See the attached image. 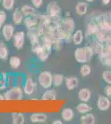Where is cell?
<instances>
[{
	"label": "cell",
	"instance_id": "obj_34",
	"mask_svg": "<svg viewBox=\"0 0 111 124\" xmlns=\"http://www.w3.org/2000/svg\"><path fill=\"white\" fill-rule=\"evenodd\" d=\"M7 21V13L5 10H0V30L3 27Z\"/></svg>",
	"mask_w": 111,
	"mask_h": 124
},
{
	"label": "cell",
	"instance_id": "obj_18",
	"mask_svg": "<svg viewBox=\"0 0 111 124\" xmlns=\"http://www.w3.org/2000/svg\"><path fill=\"white\" fill-rule=\"evenodd\" d=\"M24 16L22 13V12L20 11L18 8H15L13 12V15H12V21H13V25L18 26L21 25L22 23H23L24 21Z\"/></svg>",
	"mask_w": 111,
	"mask_h": 124
},
{
	"label": "cell",
	"instance_id": "obj_39",
	"mask_svg": "<svg viewBox=\"0 0 111 124\" xmlns=\"http://www.w3.org/2000/svg\"><path fill=\"white\" fill-rule=\"evenodd\" d=\"M104 92L109 99H111V85L105 86V87H104Z\"/></svg>",
	"mask_w": 111,
	"mask_h": 124
},
{
	"label": "cell",
	"instance_id": "obj_14",
	"mask_svg": "<svg viewBox=\"0 0 111 124\" xmlns=\"http://www.w3.org/2000/svg\"><path fill=\"white\" fill-rule=\"evenodd\" d=\"M65 86L67 90H75L79 85V79L77 77L69 76L65 78Z\"/></svg>",
	"mask_w": 111,
	"mask_h": 124
},
{
	"label": "cell",
	"instance_id": "obj_2",
	"mask_svg": "<svg viewBox=\"0 0 111 124\" xmlns=\"http://www.w3.org/2000/svg\"><path fill=\"white\" fill-rule=\"evenodd\" d=\"M94 55L90 46L78 47L74 51V58L79 64H85L91 61Z\"/></svg>",
	"mask_w": 111,
	"mask_h": 124
},
{
	"label": "cell",
	"instance_id": "obj_1",
	"mask_svg": "<svg viewBox=\"0 0 111 124\" xmlns=\"http://www.w3.org/2000/svg\"><path fill=\"white\" fill-rule=\"evenodd\" d=\"M76 23L71 17H66L62 18L58 25V35L63 42L69 43L72 41V34L75 31Z\"/></svg>",
	"mask_w": 111,
	"mask_h": 124
},
{
	"label": "cell",
	"instance_id": "obj_16",
	"mask_svg": "<svg viewBox=\"0 0 111 124\" xmlns=\"http://www.w3.org/2000/svg\"><path fill=\"white\" fill-rule=\"evenodd\" d=\"M26 35H27V37L28 40H29L31 45L40 42L42 40V37H40V35L38 34L37 29L27 30V32Z\"/></svg>",
	"mask_w": 111,
	"mask_h": 124
},
{
	"label": "cell",
	"instance_id": "obj_33",
	"mask_svg": "<svg viewBox=\"0 0 111 124\" xmlns=\"http://www.w3.org/2000/svg\"><path fill=\"white\" fill-rule=\"evenodd\" d=\"M7 85H8V88H11L16 85V75H14L13 74L8 75Z\"/></svg>",
	"mask_w": 111,
	"mask_h": 124
},
{
	"label": "cell",
	"instance_id": "obj_29",
	"mask_svg": "<svg viewBox=\"0 0 111 124\" xmlns=\"http://www.w3.org/2000/svg\"><path fill=\"white\" fill-rule=\"evenodd\" d=\"M65 82V76L61 74H54L53 75V86L56 88L60 87Z\"/></svg>",
	"mask_w": 111,
	"mask_h": 124
},
{
	"label": "cell",
	"instance_id": "obj_42",
	"mask_svg": "<svg viewBox=\"0 0 111 124\" xmlns=\"http://www.w3.org/2000/svg\"><path fill=\"white\" fill-rule=\"evenodd\" d=\"M110 0H102V3L104 5H108L110 3Z\"/></svg>",
	"mask_w": 111,
	"mask_h": 124
},
{
	"label": "cell",
	"instance_id": "obj_25",
	"mask_svg": "<svg viewBox=\"0 0 111 124\" xmlns=\"http://www.w3.org/2000/svg\"><path fill=\"white\" fill-rule=\"evenodd\" d=\"M11 120L13 124H23L25 123V116L22 113H12Z\"/></svg>",
	"mask_w": 111,
	"mask_h": 124
},
{
	"label": "cell",
	"instance_id": "obj_7",
	"mask_svg": "<svg viewBox=\"0 0 111 124\" xmlns=\"http://www.w3.org/2000/svg\"><path fill=\"white\" fill-rule=\"evenodd\" d=\"M22 88L23 89L24 94L30 96L33 94L34 92L37 89V82L34 80V79L32 76H27Z\"/></svg>",
	"mask_w": 111,
	"mask_h": 124
},
{
	"label": "cell",
	"instance_id": "obj_8",
	"mask_svg": "<svg viewBox=\"0 0 111 124\" xmlns=\"http://www.w3.org/2000/svg\"><path fill=\"white\" fill-rule=\"evenodd\" d=\"M60 13H61L60 6L56 1L50 2L46 6V14L51 18L59 17V16H60Z\"/></svg>",
	"mask_w": 111,
	"mask_h": 124
},
{
	"label": "cell",
	"instance_id": "obj_24",
	"mask_svg": "<svg viewBox=\"0 0 111 124\" xmlns=\"http://www.w3.org/2000/svg\"><path fill=\"white\" fill-rule=\"evenodd\" d=\"M76 109L80 114H85V113H90L92 110V108L86 102H81V103H80L76 106Z\"/></svg>",
	"mask_w": 111,
	"mask_h": 124
},
{
	"label": "cell",
	"instance_id": "obj_5",
	"mask_svg": "<svg viewBox=\"0 0 111 124\" xmlns=\"http://www.w3.org/2000/svg\"><path fill=\"white\" fill-rule=\"evenodd\" d=\"M51 51H52L51 45L42 41L41 46H40L38 51L35 55L40 61L44 62L49 58L50 55H51Z\"/></svg>",
	"mask_w": 111,
	"mask_h": 124
},
{
	"label": "cell",
	"instance_id": "obj_48",
	"mask_svg": "<svg viewBox=\"0 0 111 124\" xmlns=\"http://www.w3.org/2000/svg\"><path fill=\"white\" fill-rule=\"evenodd\" d=\"M2 3V0H0V3Z\"/></svg>",
	"mask_w": 111,
	"mask_h": 124
},
{
	"label": "cell",
	"instance_id": "obj_6",
	"mask_svg": "<svg viewBox=\"0 0 111 124\" xmlns=\"http://www.w3.org/2000/svg\"><path fill=\"white\" fill-rule=\"evenodd\" d=\"M13 47L17 51H21L23 49L26 41V33L23 31H19L14 33L13 37Z\"/></svg>",
	"mask_w": 111,
	"mask_h": 124
},
{
	"label": "cell",
	"instance_id": "obj_41",
	"mask_svg": "<svg viewBox=\"0 0 111 124\" xmlns=\"http://www.w3.org/2000/svg\"><path fill=\"white\" fill-rule=\"evenodd\" d=\"M8 88V85L7 84H4V85H0V91H3V90H6Z\"/></svg>",
	"mask_w": 111,
	"mask_h": 124
},
{
	"label": "cell",
	"instance_id": "obj_44",
	"mask_svg": "<svg viewBox=\"0 0 111 124\" xmlns=\"http://www.w3.org/2000/svg\"><path fill=\"white\" fill-rule=\"evenodd\" d=\"M5 100V97L3 93H0V101H3Z\"/></svg>",
	"mask_w": 111,
	"mask_h": 124
},
{
	"label": "cell",
	"instance_id": "obj_11",
	"mask_svg": "<svg viewBox=\"0 0 111 124\" xmlns=\"http://www.w3.org/2000/svg\"><path fill=\"white\" fill-rule=\"evenodd\" d=\"M47 119L48 116L45 113H33L29 116V121L32 123H44Z\"/></svg>",
	"mask_w": 111,
	"mask_h": 124
},
{
	"label": "cell",
	"instance_id": "obj_9",
	"mask_svg": "<svg viewBox=\"0 0 111 124\" xmlns=\"http://www.w3.org/2000/svg\"><path fill=\"white\" fill-rule=\"evenodd\" d=\"M14 33H15V28H14V26L11 23L4 24L1 29L2 37L5 41H11L13 37Z\"/></svg>",
	"mask_w": 111,
	"mask_h": 124
},
{
	"label": "cell",
	"instance_id": "obj_40",
	"mask_svg": "<svg viewBox=\"0 0 111 124\" xmlns=\"http://www.w3.org/2000/svg\"><path fill=\"white\" fill-rule=\"evenodd\" d=\"M62 123H63L62 119H56L52 122V124H62Z\"/></svg>",
	"mask_w": 111,
	"mask_h": 124
},
{
	"label": "cell",
	"instance_id": "obj_10",
	"mask_svg": "<svg viewBox=\"0 0 111 124\" xmlns=\"http://www.w3.org/2000/svg\"><path fill=\"white\" fill-rule=\"evenodd\" d=\"M100 30V26H99L98 23L96 22L95 19H94L93 21H90L88 23L87 27H86V32H85V37L89 38V37H94L96 33Z\"/></svg>",
	"mask_w": 111,
	"mask_h": 124
},
{
	"label": "cell",
	"instance_id": "obj_35",
	"mask_svg": "<svg viewBox=\"0 0 111 124\" xmlns=\"http://www.w3.org/2000/svg\"><path fill=\"white\" fill-rule=\"evenodd\" d=\"M102 78L109 85H111V70H105L103 72L102 74Z\"/></svg>",
	"mask_w": 111,
	"mask_h": 124
},
{
	"label": "cell",
	"instance_id": "obj_27",
	"mask_svg": "<svg viewBox=\"0 0 111 124\" xmlns=\"http://www.w3.org/2000/svg\"><path fill=\"white\" fill-rule=\"evenodd\" d=\"M90 47L92 49V51L94 53V55H99L103 52V49H104V45L103 43L100 42V41H92L91 44H90Z\"/></svg>",
	"mask_w": 111,
	"mask_h": 124
},
{
	"label": "cell",
	"instance_id": "obj_45",
	"mask_svg": "<svg viewBox=\"0 0 111 124\" xmlns=\"http://www.w3.org/2000/svg\"><path fill=\"white\" fill-rule=\"evenodd\" d=\"M85 1L86 3H93L94 0H85Z\"/></svg>",
	"mask_w": 111,
	"mask_h": 124
},
{
	"label": "cell",
	"instance_id": "obj_13",
	"mask_svg": "<svg viewBox=\"0 0 111 124\" xmlns=\"http://www.w3.org/2000/svg\"><path fill=\"white\" fill-rule=\"evenodd\" d=\"M97 108L100 111H106L110 107V101L107 96H100L97 99Z\"/></svg>",
	"mask_w": 111,
	"mask_h": 124
},
{
	"label": "cell",
	"instance_id": "obj_20",
	"mask_svg": "<svg viewBox=\"0 0 111 124\" xmlns=\"http://www.w3.org/2000/svg\"><path fill=\"white\" fill-rule=\"evenodd\" d=\"M84 32L82 30L78 29L72 34V42L76 46H80L84 41Z\"/></svg>",
	"mask_w": 111,
	"mask_h": 124
},
{
	"label": "cell",
	"instance_id": "obj_49",
	"mask_svg": "<svg viewBox=\"0 0 111 124\" xmlns=\"http://www.w3.org/2000/svg\"><path fill=\"white\" fill-rule=\"evenodd\" d=\"M110 15H111V13H110Z\"/></svg>",
	"mask_w": 111,
	"mask_h": 124
},
{
	"label": "cell",
	"instance_id": "obj_15",
	"mask_svg": "<svg viewBox=\"0 0 111 124\" xmlns=\"http://www.w3.org/2000/svg\"><path fill=\"white\" fill-rule=\"evenodd\" d=\"M60 117L62 121L64 122H71L75 118V112L70 108H65L60 112Z\"/></svg>",
	"mask_w": 111,
	"mask_h": 124
},
{
	"label": "cell",
	"instance_id": "obj_4",
	"mask_svg": "<svg viewBox=\"0 0 111 124\" xmlns=\"http://www.w3.org/2000/svg\"><path fill=\"white\" fill-rule=\"evenodd\" d=\"M37 84L43 89H50L53 86V75L50 71L44 70L37 76Z\"/></svg>",
	"mask_w": 111,
	"mask_h": 124
},
{
	"label": "cell",
	"instance_id": "obj_26",
	"mask_svg": "<svg viewBox=\"0 0 111 124\" xmlns=\"http://www.w3.org/2000/svg\"><path fill=\"white\" fill-rule=\"evenodd\" d=\"M9 64L13 70H17L22 65V60L17 55H13L9 59Z\"/></svg>",
	"mask_w": 111,
	"mask_h": 124
},
{
	"label": "cell",
	"instance_id": "obj_3",
	"mask_svg": "<svg viewBox=\"0 0 111 124\" xmlns=\"http://www.w3.org/2000/svg\"><path fill=\"white\" fill-rule=\"evenodd\" d=\"M3 94L6 101H18L23 99L24 92L22 87L15 85L13 87L9 88Z\"/></svg>",
	"mask_w": 111,
	"mask_h": 124
},
{
	"label": "cell",
	"instance_id": "obj_28",
	"mask_svg": "<svg viewBox=\"0 0 111 124\" xmlns=\"http://www.w3.org/2000/svg\"><path fill=\"white\" fill-rule=\"evenodd\" d=\"M100 61L104 66L111 67V54L101 53L100 55Z\"/></svg>",
	"mask_w": 111,
	"mask_h": 124
},
{
	"label": "cell",
	"instance_id": "obj_12",
	"mask_svg": "<svg viewBox=\"0 0 111 124\" xmlns=\"http://www.w3.org/2000/svg\"><path fill=\"white\" fill-rule=\"evenodd\" d=\"M23 23L27 30H33L37 29L38 25V19L37 15L30 16V17H26L24 18Z\"/></svg>",
	"mask_w": 111,
	"mask_h": 124
},
{
	"label": "cell",
	"instance_id": "obj_17",
	"mask_svg": "<svg viewBox=\"0 0 111 124\" xmlns=\"http://www.w3.org/2000/svg\"><path fill=\"white\" fill-rule=\"evenodd\" d=\"M91 91L87 88H82L78 92V99L81 102H86L87 103L91 99Z\"/></svg>",
	"mask_w": 111,
	"mask_h": 124
},
{
	"label": "cell",
	"instance_id": "obj_21",
	"mask_svg": "<svg viewBox=\"0 0 111 124\" xmlns=\"http://www.w3.org/2000/svg\"><path fill=\"white\" fill-rule=\"evenodd\" d=\"M20 11L22 12V13H23L25 17H30V16H33L37 13L35 8H34L33 6L28 5V4H25V5L22 6V7L20 8Z\"/></svg>",
	"mask_w": 111,
	"mask_h": 124
},
{
	"label": "cell",
	"instance_id": "obj_47",
	"mask_svg": "<svg viewBox=\"0 0 111 124\" xmlns=\"http://www.w3.org/2000/svg\"><path fill=\"white\" fill-rule=\"evenodd\" d=\"M1 37H2V34L0 33V40H1Z\"/></svg>",
	"mask_w": 111,
	"mask_h": 124
},
{
	"label": "cell",
	"instance_id": "obj_38",
	"mask_svg": "<svg viewBox=\"0 0 111 124\" xmlns=\"http://www.w3.org/2000/svg\"><path fill=\"white\" fill-rule=\"evenodd\" d=\"M102 53H109L111 54V41H108L104 45V49H103Z\"/></svg>",
	"mask_w": 111,
	"mask_h": 124
},
{
	"label": "cell",
	"instance_id": "obj_36",
	"mask_svg": "<svg viewBox=\"0 0 111 124\" xmlns=\"http://www.w3.org/2000/svg\"><path fill=\"white\" fill-rule=\"evenodd\" d=\"M25 79H26L25 75H21V74L16 75V85L19 86V87H23L24 81H25Z\"/></svg>",
	"mask_w": 111,
	"mask_h": 124
},
{
	"label": "cell",
	"instance_id": "obj_22",
	"mask_svg": "<svg viewBox=\"0 0 111 124\" xmlns=\"http://www.w3.org/2000/svg\"><path fill=\"white\" fill-rule=\"evenodd\" d=\"M42 100H56V91L53 89H46V90L42 93L41 97Z\"/></svg>",
	"mask_w": 111,
	"mask_h": 124
},
{
	"label": "cell",
	"instance_id": "obj_31",
	"mask_svg": "<svg viewBox=\"0 0 111 124\" xmlns=\"http://www.w3.org/2000/svg\"><path fill=\"white\" fill-rule=\"evenodd\" d=\"M1 4L5 11H11L14 8L15 0H2Z\"/></svg>",
	"mask_w": 111,
	"mask_h": 124
},
{
	"label": "cell",
	"instance_id": "obj_19",
	"mask_svg": "<svg viewBox=\"0 0 111 124\" xmlns=\"http://www.w3.org/2000/svg\"><path fill=\"white\" fill-rule=\"evenodd\" d=\"M89 6L88 3L85 2H79L76 3V7H75V10H76V14L79 16H84L88 13Z\"/></svg>",
	"mask_w": 111,
	"mask_h": 124
},
{
	"label": "cell",
	"instance_id": "obj_37",
	"mask_svg": "<svg viewBox=\"0 0 111 124\" xmlns=\"http://www.w3.org/2000/svg\"><path fill=\"white\" fill-rule=\"evenodd\" d=\"M31 3L35 8H40L43 4V0H31Z\"/></svg>",
	"mask_w": 111,
	"mask_h": 124
},
{
	"label": "cell",
	"instance_id": "obj_23",
	"mask_svg": "<svg viewBox=\"0 0 111 124\" xmlns=\"http://www.w3.org/2000/svg\"><path fill=\"white\" fill-rule=\"evenodd\" d=\"M80 123L81 124H94L95 123V117L91 113H85L80 117Z\"/></svg>",
	"mask_w": 111,
	"mask_h": 124
},
{
	"label": "cell",
	"instance_id": "obj_43",
	"mask_svg": "<svg viewBox=\"0 0 111 124\" xmlns=\"http://www.w3.org/2000/svg\"><path fill=\"white\" fill-rule=\"evenodd\" d=\"M65 14H66V17H70V15H71V12L70 11H66V13H65Z\"/></svg>",
	"mask_w": 111,
	"mask_h": 124
},
{
	"label": "cell",
	"instance_id": "obj_30",
	"mask_svg": "<svg viewBox=\"0 0 111 124\" xmlns=\"http://www.w3.org/2000/svg\"><path fill=\"white\" fill-rule=\"evenodd\" d=\"M80 74L82 77H87L91 74V67L87 63L81 64V66L80 67Z\"/></svg>",
	"mask_w": 111,
	"mask_h": 124
},
{
	"label": "cell",
	"instance_id": "obj_32",
	"mask_svg": "<svg viewBox=\"0 0 111 124\" xmlns=\"http://www.w3.org/2000/svg\"><path fill=\"white\" fill-rule=\"evenodd\" d=\"M9 51L8 49L7 46H5L4 44V45L0 47V60L6 61L9 58Z\"/></svg>",
	"mask_w": 111,
	"mask_h": 124
},
{
	"label": "cell",
	"instance_id": "obj_46",
	"mask_svg": "<svg viewBox=\"0 0 111 124\" xmlns=\"http://www.w3.org/2000/svg\"><path fill=\"white\" fill-rule=\"evenodd\" d=\"M4 45V42H3V41H0V47L2 46H3Z\"/></svg>",
	"mask_w": 111,
	"mask_h": 124
}]
</instances>
